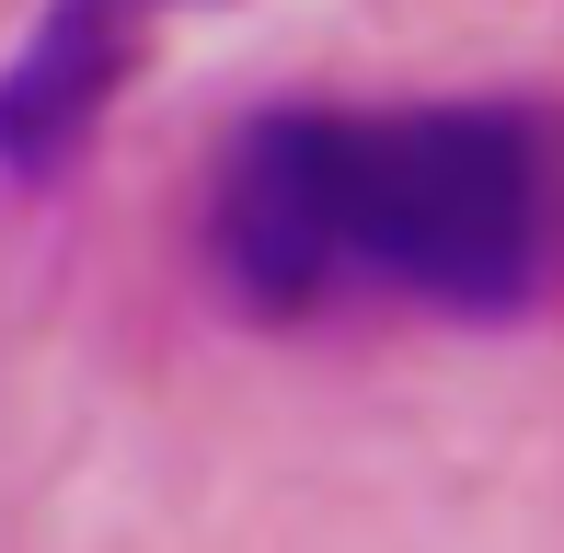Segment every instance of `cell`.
<instances>
[{
  "label": "cell",
  "mask_w": 564,
  "mask_h": 553,
  "mask_svg": "<svg viewBox=\"0 0 564 553\" xmlns=\"http://www.w3.org/2000/svg\"><path fill=\"white\" fill-rule=\"evenodd\" d=\"M162 12H208V0H46L23 23V46L0 58V185H46L82 162V139L139 82Z\"/></svg>",
  "instance_id": "2"
},
{
  "label": "cell",
  "mask_w": 564,
  "mask_h": 553,
  "mask_svg": "<svg viewBox=\"0 0 564 553\" xmlns=\"http://www.w3.org/2000/svg\"><path fill=\"white\" fill-rule=\"evenodd\" d=\"M208 289L242 323H542L564 312V105H265L242 116L196 219Z\"/></svg>",
  "instance_id": "1"
}]
</instances>
